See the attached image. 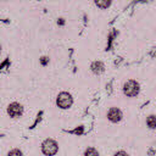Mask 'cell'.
I'll return each mask as SVG.
<instances>
[{
  "label": "cell",
  "mask_w": 156,
  "mask_h": 156,
  "mask_svg": "<svg viewBox=\"0 0 156 156\" xmlns=\"http://www.w3.org/2000/svg\"><path fill=\"white\" fill-rule=\"evenodd\" d=\"M58 150L57 143L52 139H46L41 144V151L45 156H54Z\"/></svg>",
  "instance_id": "cell-1"
},
{
  "label": "cell",
  "mask_w": 156,
  "mask_h": 156,
  "mask_svg": "<svg viewBox=\"0 0 156 156\" xmlns=\"http://www.w3.org/2000/svg\"><path fill=\"white\" fill-rule=\"evenodd\" d=\"M123 93H124V95H127L129 98L136 96L139 94V84H138V82H135L133 79L127 80L123 84Z\"/></svg>",
  "instance_id": "cell-2"
},
{
  "label": "cell",
  "mask_w": 156,
  "mask_h": 156,
  "mask_svg": "<svg viewBox=\"0 0 156 156\" xmlns=\"http://www.w3.org/2000/svg\"><path fill=\"white\" fill-rule=\"evenodd\" d=\"M72 102H73V99H72V96H71L69 93L62 91V93H60L57 95L56 104H57L58 107H61V108H68L72 105Z\"/></svg>",
  "instance_id": "cell-3"
},
{
  "label": "cell",
  "mask_w": 156,
  "mask_h": 156,
  "mask_svg": "<svg viewBox=\"0 0 156 156\" xmlns=\"http://www.w3.org/2000/svg\"><path fill=\"white\" fill-rule=\"evenodd\" d=\"M7 113L10 115V117L17 118V117H20V116L23 113V107H22V105L18 104V102H12V104H10L9 107H7Z\"/></svg>",
  "instance_id": "cell-4"
},
{
  "label": "cell",
  "mask_w": 156,
  "mask_h": 156,
  "mask_svg": "<svg viewBox=\"0 0 156 156\" xmlns=\"http://www.w3.org/2000/svg\"><path fill=\"white\" fill-rule=\"evenodd\" d=\"M107 118L108 121H111L112 123H117L122 119V111L117 107H111L107 112Z\"/></svg>",
  "instance_id": "cell-5"
},
{
  "label": "cell",
  "mask_w": 156,
  "mask_h": 156,
  "mask_svg": "<svg viewBox=\"0 0 156 156\" xmlns=\"http://www.w3.org/2000/svg\"><path fill=\"white\" fill-rule=\"evenodd\" d=\"M146 124L150 129H156V116L155 115H150L146 118Z\"/></svg>",
  "instance_id": "cell-6"
},
{
  "label": "cell",
  "mask_w": 156,
  "mask_h": 156,
  "mask_svg": "<svg viewBox=\"0 0 156 156\" xmlns=\"http://www.w3.org/2000/svg\"><path fill=\"white\" fill-rule=\"evenodd\" d=\"M102 68H104V65L101 62H94L91 65V69H93L94 73H100L102 71Z\"/></svg>",
  "instance_id": "cell-7"
},
{
  "label": "cell",
  "mask_w": 156,
  "mask_h": 156,
  "mask_svg": "<svg viewBox=\"0 0 156 156\" xmlns=\"http://www.w3.org/2000/svg\"><path fill=\"white\" fill-rule=\"evenodd\" d=\"M84 156H99V152L96 151V149L94 147H88L84 151Z\"/></svg>",
  "instance_id": "cell-8"
},
{
  "label": "cell",
  "mask_w": 156,
  "mask_h": 156,
  "mask_svg": "<svg viewBox=\"0 0 156 156\" xmlns=\"http://www.w3.org/2000/svg\"><path fill=\"white\" fill-rule=\"evenodd\" d=\"M7 156H22V152L18 149H13L7 154Z\"/></svg>",
  "instance_id": "cell-9"
},
{
  "label": "cell",
  "mask_w": 156,
  "mask_h": 156,
  "mask_svg": "<svg viewBox=\"0 0 156 156\" xmlns=\"http://www.w3.org/2000/svg\"><path fill=\"white\" fill-rule=\"evenodd\" d=\"M98 6H100V7H107L108 5H110V2H101V1H96L95 2Z\"/></svg>",
  "instance_id": "cell-10"
},
{
  "label": "cell",
  "mask_w": 156,
  "mask_h": 156,
  "mask_svg": "<svg viewBox=\"0 0 156 156\" xmlns=\"http://www.w3.org/2000/svg\"><path fill=\"white\" fill-rule=\"evenodd\" d=\"M113 156H128V154L124 152V151H118V152H116Z\"/></svg>",
  "instance_id": "cell-11"
},
{
  "label": "cell",
  "mask_w": 156,
  "mask_h": 156,
  "mask_svg": "<svg viewBox=\"0 0 156 156\" xmlns=\"http://www.w3.org/2000/svg\"><path fill=\"white\" fill-rule=\"evenodd\" d=\"M46 62H48L46 57H41V63H43V65H46Z\"/></svg>",
  "instance_id": "cell-12"
}]
</instances>
